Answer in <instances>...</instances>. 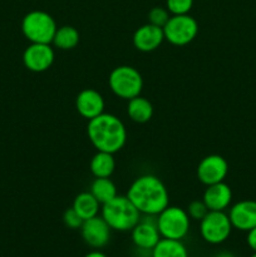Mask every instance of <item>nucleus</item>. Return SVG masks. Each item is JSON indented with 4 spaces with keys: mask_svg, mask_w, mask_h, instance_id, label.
<instances>
[{
    "mask_svg": "<svg viewBox=\"0 0 256 257\" xmlns=\"http://www.w3.org/2000/svg\"><path fill=\"white\" fill-rule=\"evenodd\" d=\"M246 242H247L248 247L252 251H256V227H253L252 230H250L246 236Z\"/></svg>",
    "mask_w": 256,
    "mask_h": 257,
    "instance_id": "27",
    "label": "nucleus"
},
{
    "mask_svg": "<svg viewBox=\"0 0 256 257\" xmlns=\"http://www.w3.org/2000/svg\"><path fill=\"white\" fill-rule=\"evenodd\" d=\"M127 114L130 119L135 123L143 124V123L150 122L153 115L152 103L142 95L132 98V99L128 100Z\"/></svg>",
    "mask_w": 256,
    "mask_h": 257,
    "instance_id": "18",
    "label": "nucleus"
},
{
    "mask_svg": "<svg viewBox=\"0 0 256 257\" xmlns=\"http://www.w3.org/2000/svg\"><path fill=\"white\" fill-rule=\"evenodd\" d=\"M158 231L162 238L183 240L190 232L191 218L187 211L178 206L168 205L156 216Z\"/></svg>",
    "mask_w": 256,
    "mask_h": 257,
    "instance_id": "6",
    "label": "nucleus"
},
{
    "mask_svg": "<svg viewBox=\"0 0 256 257\" xmlns=\"http://www.w3.org/2000/svg\"><path fill=\"white\" fill-rule=\"evenodd\" d=\"M132 242L138 250L152 251L161 240L160 231H158L156 216H143L138 221L137 225L131 230Z\"/></svg>",
    "mask_w": 256,
    "mask_h": 257,
    "instance_id": "11",
    "label": "nucleus"
},
{
    "mask_svg": "<svg viewBox=\"0 0 256 257\" xmlns=\"http://www.w3.org/2000/svg\"><path fill=\"white\" fill-rule=\"evenodd\" d=\"M195 0H166V8L171 15H185L192 10Z\"/></svg>",
    "mask_w": 256,
    "mask_h": 257,
    "instance_id": "23",
    "label": "nucleus"
},
{
    "mask_svg": "<svg viewBox=\"0 0 256 257\" xmlns=\"http://www.w3.org/2000/svg\"><path fill=\"white\" fill-rule=\"evenodd\" d=\"M88 140L97 151L117 153L127 142V128L120 118L112 113H102L88 120Z\"/></svg>",
    "mask_w": 256,
    "mask_h": 257,
    "instance_id": "2",
    "label": "nucleus"
},
{
    "mask_svg": "<svg viewBox=\"0 0 256 257\" xmlns=\"http://www.w3.org/2000/svg\"><path fill=\"white\" fill-rule=\"evenodd\" d=\"M75 108L80 117L90 120L104 113V98L98 90L93 88H85L78 93L75 98Z\"/></svg>",
    "mask_w": 256,
    "mask_h": 257,
    "instance_id": "14",
    "label": "nucleus"
},
{
    "mask_svg": "<svg viewBox=\"0 0 256 257\" xmlns=\"http://www.w3.org/2000/svg\"><path fill=\"white\" fill-rule=\"evenodd\" d=\"M127 196L142 216H157L170 205V193L161 178L155 175L138 176Z\"/></svg>",
    "mask_w": 256,
    "mask_h": 257,
    "instance_id": "1",
    "label": "nucleus"
},
{
    "mask_svg": "<svg viewBox=\"0 0 256 257\" xmlns=\"http://www.w3.org/2000/svg\"><path fill=\"white\" fill-rule=\"evenodd\" d=\"M186 211H187V213H188V216H190L191 220L201 221L206 215H207L208 208H207V206L205 205V202L202 201V198H201V200L191 201V202L188 203Z\"/></svg>",
    "mask_w": 256,
    "mask_h": 257,
    "instance_id": "25",
    "label": "nucleus"
},
{
    "mask_svg": "<svg viewBox=\"0 0 256 257\" xmlns=\"http://www.w3.org/2000/svg\"><path fill=\"white\" fill-rule=\"evenodd\" d=\"M63 222L70 230H80L83 225V220L72 207L65 210L64 215H63Z\"/></svg>",
    "mask_w": 256,
    "mask_h": 257,
    "instance_id": "26",
    "label": "nucleus"
},
{
    "mask_svg": "<svg viewBox=\"0 0 256 257\" xmlns=\"http://www.w3.org/2000/svg\"><path fill=\"white\" fill-rule=\"evenodd\" d=\"M227 215L233 228L248 232L253 227H256V201H238L230 206Z\"/></svg>",
    "mask_w": 256,
    "mask_h": 257,
    "instance_id": "13",
    "label": "nucleus"
},
{
    "mask_svg": "<svg viewBox=\"0 0 256 257\" xmlns=\"http://www.w3.org/2000/svg\"><path fill=\"white\" fill-rule=\"evenodd\" d=\"M57 29L55 19L44 10L29 12L22 20L23 35L30 43L52 44Z\"/></svg>",
    "mask_w": 256,
    "mask_h": 257,
    "instance_id": "5",
    "label": "nucleus"
},
{
    "mask_svg": "<svg viewBox=\"0 0 256 257\" xmlns=\"http://www.w3.org/2000/svg\"><path fill=\"white\" fill-rule=\"evenodd\" d=\"M230 217L225 211H208L200 221V235L210 245L223 243L232 232Z\"/></svg>",
    "mask_w": 256,
    "mask_h": 257,
    "instance_id": "8",
    "label": "nucleus"
},
{
    "mask_svg": "<svg viewBox=\"0 0 256 257\" xmlns=\"http://www.w3.org/2000/svg\"><path fill=\"white\" fill-rule=\"evenodd\" d=\"M196 173L198 181L205 186L223 182L228 173V163L222 156L208 155L200 161Z\"/></svg>",
    "mask_w": 256,
    "mask_h": 257,
    "instance_id": "10",
    "label": "nucleus"
},
{
    "mask_svg": "<svg viewBox=\"0 0 256 257\" xmlns=\"http://www.w3.org/2000/svg\"><path fill=\"white\" fill-rule=\"evenodd\" d=\"M213 257H236V256L233 255V253L231 252V251L223 250V251H220V252H218V253H216V255L213 256Z\"/></svg>",
    "mask_w": 256,
    "mask_h": 257,
    "instance_id": "29",
    "label": "nucleus"
},
{
    "mask_svg": "<svg viewBox=\"0 0 256 257\" xmlns=\"http://www.w3.org/2000/svg\"><path fill=\"white\" fill-rule=\"evenodd\" d=\"M165 42V34H163V29L156 25L147 24L141 25L132 37L133 47L142 53H151L155 52L156 49L162 45Z\"/></svg>",
    "mask_w": 256,
    "mask_h": 257,
    "instance_id": "15",
    "label": "nucleus"
},
{
    "mask_svg": "<svg viewBox=\"0 0 256 257\" xmlns=\"http://www.w3.org/2000/svg\"><path fill=\"white\" fill-rule=\"evenodd\" d=\"M92 175L95 178L110 177L115 170V158L113 153L97 151L89 163Z\"/></svg>",
    "mask_w": 256,
    "mask_h": 257,
    "instance_id": "19",
    "label": "nucleus"
},
{
    "mask_svg": "<svg viewBox=\"0 0 256 257\" xmlns=\"http://www.w3.org/2000/svg\"><path fill=\"white\" fill-rule=\"evenodd\" d=\"M100 216L104 218L113 231L118 232L131 231L142 217L141 212L131 202L130 198L120 195H117L109 202L102 205Z\"/></svg>",
    "mask_w": 256,
    "mask_h": 257,
    "instance_id": "3",
    "label": "nucleus"
},
{
    "mask_svg": "<svg viewBox=\"0 0 256 257\" xmlns=\"http://www.w3.org/2000/svg\"><path fill=\"white\" fill-rule=\"evenodd\" d=\"M151 257H188V250L182 240L161 238L151 251Z\"/></svg>",
    "mask_w": 256,
    "mask_h": 257,
    "instance_id": "20",
    "label": "nucleus"
},
{
    "mask_svg": "<svg viewBox=\"0 0 256 257\" xmlns=\"http://www.w3.org/2000/svg\"><path fill=\"white\" fill-rule=\"evenodd\" d=\"M89 192L94 196L100 205L109 202L118 195L117 186L110 180V177L94 178L89 188Z\"/></svg>",
    "mask_w": 256,
    "mask_h": 257,
    "instance_id": "22",
    "label": "nucleus"
},
{
    "mask_svg": "<svg viewBox=\"0 0 256 257\" xmlns=\"http://www.w3.org/2000/svg\"><path fill=\"white\" fill-rule=\"evenodd\" d=\"M171 14L166 7H153L148 12V23L156 27L163 28L170 19Z\"/></svg>",
    "mask_w": 256,
    "mask_h": 257,
    "instance_id": "24",
    "label": "nucleus"
},
{
    "mask_svg": "<svg viewBox=\"0 0 256 257\" xmlns=\"http://www.w3.org/2000/svg\"><path fill=\"white\" fill-rule=\"evenodd\" d=\"M84 257H108V256L105 255V253H103L102 251L93 250V251H90V252H88Z\"/></svg>",
    "mask_w": 256,
    "mask_h": 257,
    "instance_id": "28",
    "label": "nucleus"
},
{
    "mask_svg": "<svg viewBox=\"0 0 256 257\" xmlns=\"http://www.w3.org/2000/svg\"><path fill=\"white\" fill-rule=\"evenodd\" d=\"M163 29L165 40L176 47L192 43L198 34V23L192 15H171Z\"/></svg>",
    "mask_w": 256,
    "mask_h": 257,
    "instance_id": "7",
    "label": "nucleus"
},
{
    "mask_svg": "<svg viewBox=\"0 0 256 257\" xmlns=\"http://www.w3.org/2000/svg\"><path fill=\"white\" fill-rule=\"evenodd\" d=\"M250 257H256V251H253V253Z\"/></svg>",
    "mask_w": 256,
    "mask_h": 257,
    "instance_id": "30",
    "label": "nucleus"
},
{
    "mask_svg": "<svg viewBox=\"0 0 256 257\" xmlns=\"http://www.w3.org/2000/svg\"><path fill=\"white\" fill-rule=\"evenodd\" d=\"M110 233H112V228L99 215L83 221V225L80 227L83 241L94 250H99L109 242Z\"/></svg>",
    "mask_w": 256,
    "mask_h": 257,
    "instance_id": "12",
    "label": "nucleus"
},
{
    "mask_svg": "<svg viewBox=\"0 0 256 257\" xmlns=\"http://www.w3.org/2000/svg\"><path fill=\"white\" fill-rule=\"evenodd\" d=\"M80 34L77 28L72 25H63L55 32L52 45L60 50H72L79 44Z\"/></svg>",
    "mask_w": 256,
    "mask_h": 257,
    "instance_id": "21",
    "label": "nucleus"
},
{
    "mask_svg": "<svg viewBox=\"0 0 256 257\" xmlns=\"http://www.w3.org/2000/svg\"><path fill=\"white\" fill-rule=\"evenodd\" d=\"M108 85L115 97L130 100L142 93L143 77L132 65H119L109 73Z\"/></svg>",
    "mask_w": 256,
    "mask_h": 257,
    "instance_id": "4",
    "label": "nucleus"
},
{
    "mask_svg": "<svg viewBox=\"0 0 256 257\" xmlns=\"http://www.w3.org/2000/svg\"><path fill=\"white\" fill-rule=\"evenodd\" d=\"M55 59L54 47L43 43H30L23 53V63L30 72L43 73L49 69Z\"/></svg>",
    "mask_w": 256,
    "mask_h": 257,
    "instance_id": "9",
    "label": "nucleus"
},
{
    "mask_svg": "<svg viewBox=\"0 0 256 257\" xmlns=\"http://www.w3.org/2000/svg\"><path fill=\"white\" fill-rule=\"evenodd\" d=\"M202 201L207 206L208 211H226L232 202V190L225 181L206 186Z\"/></svg>",
    "mask_w": 256,
    "mask_h": 257,
    "instance_id": "16",
    "label": "nucleus"
},
{
    "mask_svg": "<svg viewBox=\"0 0 256 257\" xmlns=\"http://www.w3.org/2000/svg\"><path fill=\"white\" fill-rule=\"evenodd\" d=\"M72 208L79 215L83 221H85L99 215L102 205L98 202L97 198L89 191H85V192H80L75 196L73 200Z\"/></svg>",
    "mask_w": 256,
    "mask_h": 257,
    "instance_id": "17",
    "label": "nucleus"
}]
</instances>
